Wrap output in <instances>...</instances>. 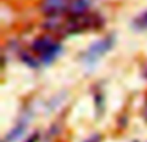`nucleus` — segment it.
<instances>
[{
	"label": "nucleus",
	"instance_id": "obj_1",
	"mask_svg": "<svg viewBox=\"0 0 147 142\" xmlns=\"http://www.w3.org/2000/svg\"><path fill=\"white\" fill-rule=\"evenodd\" d=\"M101 21L98 20L97 16H89L85 13H80V14H72L71 17L63 20L59 25L58 32L62 35H71V34L81 32V31L93 28L96 26H99Z\"/></svg>",
	"mask_w": 147,
	"mask_h": 142
},
{
	"label": "nucleus",
	"instance_id": "obj_2",
	"mask_svg": "<svg viewBox=\"0 0 147 142\" xmlns=\"http://www.w3.org/2000/svg\"><path fill=\"white\" fill-rule=\"evenodd\" d=\"M112 44H114L112 38H106V39H103V40H99V41H97V43H94L93 45L88 49L85 56H84L85 62H88V64H94L97 60H99L106 52H109L110 49H111Z\"/></svg>",
	"mask_w": 147,
	"mask_h": 142
},
{
	"label": "nucleus",
	"instance_id": "obj_3",
	"mask_svg": "<svg viewBox=\"0 0 147 142\" xmlns=\"http://www.w3.org/2000/svg\"><path fill=\"white\" fill-rule=\"evenodd\" d=\"M71 0H44L41 4V10L48 16L61 14L63 10L69 9Z\"/></svg>",
	"mask_w": 147,
	"mask_h": 142
},
{
	"label": "nucleus",
	"instance_id": "obj_4",
	"mask_svg": "<svg viewBox=\"0 0 147 142\" xmlns=\"http://www.w3.org/2000/svg\"><path fill=\"white\" fill-rule=\"evenodd\" d=\"M57 44H58V43H57V41H54L51 36H43V38H39V39H36V40L34 41L32 51L36 52V53H39L41 56V54L49 52L51 49H53Z\"/></svg>",
	"mask_w": 147,
	"mask_h": 142
},
{
	"label": "nucleus",
	"instance_id": "obj_5",
	"mask_svg": "<svg viewBox=\"0 0 147 142\" xmlns=\"http://www.w3.org/2000/svg\"><path fill=\"white\" fill-rule=\"evenodd\" d=\"M94 0H71V4L69 7V10L72 14H80L85 13L90 8Z\"/></svg>",
	"mask_w": 147,
	"mask_h": 142
},
{
	"label": "nucleus",
	"instance_id": "obj_6",
	"mask_svg": "<svg viewBox=\"0 0 147 142\" xmlns=\"http://www.w3.org/2000/svg\"><path fill=\"white\" fill-rule=\"evenodd\" d=\"M25 125H18V127H16L12 131V132L9 133V135L5 137V140H4V142H16L18 140V138L21 137V136L23 135V132H25Z\"/></svg>",
	"mask_w": 147,
	"mask_h": 142
},
{
	"label": "nucleus",
	"instance_id": "obj_7",
	"mask_svg": "<svg viewBox=\"0 0 147 142\" xmlns=\"http://www.w3.org/2000/svg\"><path fill=\"white\" fill-rule=\"evenodd\" d=\"M133 25H134V27L138 28V30H147V12L138 16L134 20Z\"/></svg>",
	"mask_w": 147,
	"mask_h": 142
},
{
	"label": "nucleus",
	"instance_id": "obj_8",
	"mask_svg": "<svg viewBox=\"0 0 147 142\" xmlns=\"http://www.w3.org/2000/svg\"><path fill=\"white\" fill-rule=\"evenodd\" d=\"M22 60L26 62V64L28 65V66H32V67H38V62L35 61V60L32 58L31 56H28V54H22Z\"/></svg>",
	"mask_w": 147,
	"mask_h": 142
},
{
	"label": "nucleus",
	"instance_id": "obj_9",
	"mask_svg": "<svg viewBox=\"0 0 147 142\" xmlns=\"http://www.w3.org/2000/svg\"><path fill=\"white\" fill-rule=\"evenodd\" d=\"M86 142H99V137H92V138H89Z\"/></svg>",
	"mask_w": 147,
	"mask_h": 142
},
{
	"label": "nucleus",
	"instance_id": "obj_10",
	"mask_svg": "<svg viewBox=\"0 0 147 142\" xmlns=\"http://www.w3.org/2000/svg\"><path fill=\"white\" fill-rule=\"evenodd\" d=\"M143 115H145V118L147 119V103H146V107H145V111H143Z\"/></svg>",
	"mask_w": 147,
	"mask_h": 142
}]
</instances>
